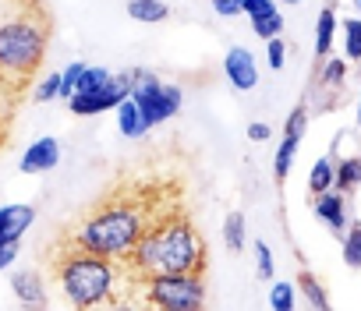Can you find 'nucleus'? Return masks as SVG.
Returning a JSON list of instances; mask_svg holds the SVG:
<instances>
[{
  "label": "nucleus",
  "instance_id": "obj_1",
  "mask_svg": "<svg viewBox=\"0 0 361 311\" xmlns=\"http://www.w3.org/2000/svg\"><path fill=\"white\" fill-rule=\"evenodd\" d=\"M166 202H159L156 188L145 184H117L110 188L61 241L110 255V258H128V251L138 244V237L145 234L149 220L163 209Z\"/></svg>",
  "mask_w": 361,
  "mask_h": 311
},
{
  "label": "nucleus",
  "instance_id": "obj_2",
  "mask_svg": "<svg viewBox=\"0 0 361 311\" xmlns=\"http://www.w3.org/2000/svg\"><path fill=\"white\" fill-rule=\"evenodd\" d=\"M206 241L188 220V212L177 202H166L138 237V244L128 251L124 269L128 279H145L159 272H206Z\"/></svg>",
  "mask_w": 361,
  "mask_h": 311
},
{
  "label": "nucleus",
  "instance_id": "obj_3",
  "mask_svg": "<svg viewBox=\"0 0 361 311\" xmlns=\"http://www.w3.org/2000/svg\"><path fill=\"white\" fill-rule=\"evenodd\" d=\"M50 265L57 272V283H61L68 304H75V307L110 304L114 293H117L121 276H128L121 258H110V255L68 244V241H61V248H54Z\"/></svg>",
  "mask_w": 361,
  "mask_h": 311
},
{
  "label": "nucleus",
  "instance_id": "obj_4",
  "mask_svg": "<svg viewBox=\"0 0 361 311\" xmlns=\"http://www.w3.org/2000/svg\"><path fill=\"white\" fill-rule=\"evenodd\" d=\"M43 53H47V29L39 22L15 18L0 25V78L11 89L29 85Z\"/></svg>",
  "mask_w": 361,
  "mask_h": 311
},
{
  "label": "nucleus",
  "instance_id": "obj_5",
  "mask_svg": "<svg viewBox=\"0 0 361 311\" xmlns=\"http://www.w3.org/2000/svg\"><path fill=\"white\" fill-rule=\"evenodd\" d=\"M145 304L163 311H195L206 304V279L202 272H159L138 279Z\"/></svg>",
  "mask_w": 361,
  "mask_h": 311
},
{
  "label": "nucleus",
  "instance_id": "obj_6",
  "mask_svg": "<svg viewBox=\"0 0 361 311\" xmlns=\"http://www.w3.org/2000/svg\"><path fill=\"white\" fill-rule=\"evenodd\" d=\"M131 99H135L145 127H156V124L170 120L180 110V89L177 85H163L149 71H131Z\"/></svg>",
  "mask_w": 361,
  "mask_h": 311
},
{
  "label": "nucleus",
  "instance_id": "obj_7",
  "mask_svg": "<svg viewBox=\"0 0 361 311\" xmlns=\"http://www.w3.org/2000/svg\"><path fill=\"white\" fill-rule=\"evenodd\" d=\"M124 96H131V75L114 78V82H110L106 89H99V92H75V96L68 99V106H71V113H78V117H96V113H103V110H117V103H121Z\"/></svg>",
  "mask_w": 361,
  "mask_h": 311
},
{
  "label": "nucleus",
  "instance_id": "obj_8",
  "mask_svg": "<svg viewBox=\"0 0 361 311\" xmlns=\"http://www.w3.org/2000/svg\"><path fill=\"white\" fill-rule=\"evenodd\" d=\"M224 71H227V82H231L238 92H248V89H255V85H259L255 57H252V50H245V46H231V50H227Z\"/></svg>",
  "mask_w": 361,
  "mask_h": 311
},
{
  "label": "nucleus",
  "instance_id": "obj_9",
  "mask_svg": "<svg viewBox=\"0 0 361 311\" xmlns=\"http://www.w3.org/2000/svg\"><path fill=\"white\" fill-rule=\"evenodd\" d=\"M32 220H36V205H29V202L4 205L0 209V244H22Z\"/></svg>",
  "mask_w": 361,
  "mask_h": 311
},
{
  "label": "nucleus",
  "instance_id": "obj_10",
  "mask_svg": "<svg viewBox=\"0 0 361 311\" xmlns=\"http://www.w3.org/2000/svg\"><path fill=\"white\" fill-rule=\"evenodd\" d=\"M61 163V141L57 138H36L29 148H25V156H22V174H47V170H54Z\"/></svg>",
  "mask_w": 361,
  "mask_h": 311
},
{
  "label": "nucleus",
  "instance_id": "obj_11",
  "mask_svg": "<svg viewBox=\"0 0 361 311\" xmlns=\"http://www.w3.org/2000/svg\"><path fill=\"white\" fill-rule=\"evenodd\" d=\"M315 216L329 227V230H343L347 227V216H343V191H322L315 195Z\"/></svg>",
  "mask_w": 361,
  "mask_h": 311
},
{
  "label": "nucleus",
  "instance_id": "obj_12",
  "mask_svg": "<svg viewBox=\"0 0 361 311\" xmlns=\"http://www.w3.org/2000/svg\"><path fill=\"white\" fill-rule=\"evenodd\" d=\"M117 127H121V134H124V138H138V134H145V131H149L131 96H124V99L117 103Z\"/></svg>",
  "mask_w": 361,
  "mask_h": 311
},
{
  "label": "nucleus",
  "instance_id": "obj_13",
  "mask_svg": "<svg viewBox=\"0 0 361 311\" xmlns=\"http://www.w3.org/2000/svg\"><path fill=\"white\" fill-rule=\"evenodd\" d=\"M128 18L142 22V25H159L170 18V8L163 4V0H131L128 4Z\"/></svg>",
  "mask_w": 361,
  "mask_h": 311
},
{
  "label": "nucleus",
  "instance_id": "obj_14",
  "mask_svg": "<svg viewBox=\"0 0 361 311\" xmlns=\"http://www.w3.org/2000/svg\"><path fill=\"white\" fill-rule=\"evenodd\" d=\"M252 32H255L259 39H276V36L283 32V15H280V8L273 4V8L252 15Z\"/></svg>",
  "mask_w": 361,
  "mask_h": 311
},
{
  "label": "nucleus",
  "instance_id": "obj_15",
  "mask_svg": "<svg viewBox=\"0 0 361 311\" xmlns=\"http://www.w3.org/2000/svg\"><path fill=\"white\" fill-rule=\"evenodd\" d=\"M333 32H336V15H333V8H326V11L319 15V22H315V57H319V61L329 57V50H333Z\"/></svg>",
  "mask_w": 361,
  "mask_h": 311
},
{
  "label": "nucleus",
  "instance_id": "obj_16",
  "mask_svg": "<svg viewBox=\"0 0 361 311\" xmlns=\"http://www.w3.org/2000/svg\"><path fill=\"white\" fill-rule=\"evenodd\" d=\"M11 286H15L18 300H25V304H47V293H43V279H39L36 272H18V276L11 279Z\"/></svg>",
  "mask_w": 361,
  "mask_h": 311
},
{
  "label": "nucleus",
  "instance_id": "obj_17",
  "mask_svg": "<svg viewBox=\"0 0 361 311\" xmlns=\"http://www.w3.org/2000/svg\"><path fill=\"white\" fill-rule=\"evenodd\" d=\"M298 145H301V138L298 134H283V141H280V148H276V160H273V177L283 184L287 181V174H290V163H294V156H298Z\"/></svg>",
  "mask_w": 361,
  "mask_h": 311
},
{
  "label": "nucleus",
  "instance_id": "obj_18",
  "mask_svg": "<svg viewBox=\"0 0 361 311\" xmlns=\"http://www.w3.org/2000/svg\"><path fill=\"white\" fill-rule=\"evenodd\" d=\"M333 174H336V163L322 156V160L312 167V174H308V191H312V198L333 188Z\"/></svg>",
  "mask_w": 361,
  "mask_h": 311
},
{
  "label": "nucleus",
  "instance_id": "obj_19",
  "mask_svg": "<svg viewBox=\"0 0 361 311\" xmlns=\"http://www.w3.org/2000/svg\"><path fill=\"white\" fill-rule=\"evenodd\" d=\"M361 184V156L357 160H343V163H336V174H333V188L336 191H350V188H357Z\"/></svg>",
  "mask_w": 361,
  "mask_h": 311
},
{
  "label": "nucleus",
  "instance_id": "obj_20",
  "mask_svg": "<svg viewBox=\"0 0 361 311\" xmlns=\"http://www.w3.org/2000/svg\"><path fill=\"white\" fill-rule=\"evenodd\" d=\"M110 82H114V75H110L106 68H89V64H85L82 82H78V89H75V92H99V89H106Z\"/></svg>",
  "mask_w": 361,
  "mask_h": 311
},
{
  "label": "nucleus",
  "instance_id": "obj_21",
  "mask_svg": "<svg viewBox=\"0 0 361 311\" xmlns=\"http://www.w3.org/2000/svg\"><path fill=\"white\" fill-rule=\"evenodd\" d=\"M224 244L231 251H241V244H245V216L241 212H231L224 220Z\"/></svg>",
  "mask_w": 361,
  "mask_h": 311
},
{
  "label": "nucleus",
  "instance_id": "obj_22",
  "mask_svg": "<svg viewBox=\"0 0 361 311\" xmlns=\"http://www.w3.org/2000/svg\"><path fill=\"white\" fill-rule=\"evenodd\" d=\"M343 50H347V61H361V18L343 22Z\"/></svg>",
  "mask_w": 361,
  "mask_h": 311
},
{
  "label": "nucleus",
  "instance_id": "obj_23",
  "mask_svg": "<svg viewBox=\"0 0 361 311\" xmlns=\"http://www.w3.org/2000/svg\"><path fill=\"white\" fill-rule=\"evenodd\" d=\"M15 99H18V89H11L4 78H0V141H4L8 120H11V113H15Z\"/></svg>",
  "mask_w": 361,
  "mask_h": 311
},
{
  "label": "nucleus",
  "instance_id": "obj_24",
  "mask_svg": "<svg viewBox=\"0 0 361 311\" xmlns=\"http://www.w3.org/2000/svg\"><path fill=\"white\" fill-rule=\"evenodd\" d=\"M298 290H305V297H308L312 307H326V304H329V300H326V290L319 286V279H315L312 272H301V276H298Z\"/></svg>",
  "mask_w": 361,
  "mask_h": 311
},
{
  "label": "nucleus",
  "instance_id": "obj_25",
  "mask_svg": "<svg viewBox=\"0 0 361 311\" xmlns=\"http://www.w3.org/2000/svg\"><path fill=\"white\" fill-rule=\"evenodd\" d=\"M294 283H273L269 290V307L273 311H294Z\"/></svg>",
  "mask_w": 361,
  "mask_h": 311
},
{
  "label": "nucleus",
  "instance_id": "obj_26",
  "mask_svg": "<svg viewBox=\"0 0 361 311\" xmlns=\"http://www.w3.org/2000/svg\"><path fill=\"white\" fill-rule=\"evenodd\" d=\"M343 262L350 269H361V223H354L350 234L343 237Z\"/></svg>",
  "mask_w": 361,
  "mask_h": 311
},
{
  "label": "nucleus",
  "instance_id": "obj_27",
  "mask_svg": "<svg viewBox=\"0 0 361 311\" xmlns=\"http://www.w3.org/2000/svg\"><path fill=\"white\" fill-rule=\"evenodd\" d=\"M266 61H269L273 71H283V64H287V43L280 36L276 39H266Z\"/></svg>",
  "mask_w": 361,
  "mask_h": 311
},
{
  "label": "nucleus",
  "instance_id": "obj_28",
  "mask_svg": "<svg viewBox=\"0 0 361 311\" xmlns=\"http://www.w3.org/2000/svg\"><path fill=\"white\" fill-rule=\"evenodd\" d=\"M82 71H85V64H82V61H75V64L61 75V96H64V99H71V96H75V89H78V82H82Z\"/></svg>",
  "mask_w": 361,
  "mask_h": 311
},
{
  "label": "nucleus",
  "instance_id": "obj_29",
  "mask_svg": "<svg viewBox=\"0 0 361 311\" xmlns=\"http://www.w3.org/2000/svg\"><path fill=\"white\" fill-rule=\"evenodd\" d=\"M57 96H61V75H47L39 82V89H36V99L39 103H54Z\"/></svg>",
  "mask_w": 361,
  "mask_h": 311
},
{
  "label": "nucleus",
  "instance_id": "obj_30",
  "mask_svg": "<svg viewBox=\"0 0 361 311\" xmlns=\"http://www.w3.org/2000/svg\"><path fill=\"white\" fill-rule=\"evenodd\" d=\"M255 258H259V276L273 279V251L266 248V241H255Z\"/></svg>",
  "mask_w": 361,
  "mask_h": 311
},
{
  "label": "nucleus",
  "instance_id": "obj_31",
  "mask_svg": "<svg viewBox=\"0 0 361 311\" xmlns=\"http://www.w3.org/2000/svg\"><path fill=\"white\" fill-rule=\"evenodd\" d=\"M343 71H347V64H343V61H329V57H326L322 85H340V82H343Z\"/></svg>",
  "mask_w": 361,
  "mask_h": 311
},
{
  "label": "nucleus",
  "instance_id": "obj_32",
  "mask_svg": "<svg viewBox=\"0 0 361 311\" xmlns=\"http://www.w3.org/2000/svg\"><path fill=\"white\" fill-rule=\"evenodd\" d=\"M213 11L220 18H238L245 11V0H213Z\"/></svg>",
  "mask_w": 361,
  "mask_h": 311
},
{
  "label": "nucleus",
  "instance_id": "obj_33",
  "mask_svg": "<svg viewBox=\"0 0 361 311\" xmlns=\"http://www.w3.org/2000/svg\"><path fill=\"white\" fill-rule=\"evenodd\" d=\"M305 106H294V113L287 117V124H283V134H298L301 138V131H305Z\"/></svg>",
  "mask_w": 361,
  "mask_h": 311
},
{
  "label": "nucleus",
  "instance_id": "obj_34",
  "mask_svg": "<svg viewBox=\"0 0 361 311\" xmlns=\"http://www.w3.org/2000/svg\"><path fill=\"white\" fill-rule=\"evenodd\" d=\"M266 138H269V124H262V120L248 124V141H266Z\"/></svg>",
  "mask_w": 361,
  "mask_h": 311
},
{
  "label": "nucleus",
  "instance_id": "obj_35",
  "mask_svg": "<svg viewBox=\"0 0 361 311\" xmlns=\"http://www.w3.org/2000/svg\"><path fill=\"white\" fill-rule=\"evenodd\" d=\"M273 4H276V0H245V11H241V15H248V18H252V15H259V11L273 8Z\"/></svg>",
  "mask_w": 361,
  "mask_h": 311
},
{
  "label": "nucleus",
  "instance_id": "obj_36",
  "mask_svg": "<svg viewBox=\"0 0 361 311\" xmlns=\"http://www.w3.org/2000/svg\"><path fill=\"white\" fill-rule=\"evenodd\" d=\"M18 258V244H0V269H8Z\"/></svg>",
  "mask_w": 361,
  "mask_h": 311
},
{
  "label": "nucleus",
  "instance_id": "obj_37",
  "mask_svg": "<svg viewBox=\"0 0 361 311\" xmlns=\"http://www.w3.org/2000/svg\"><path fill=\"white\" fill-rule=\"evenodd\" d=\"M276 4H301V0H276Z\"/></svg>",
  "mask_w": 361,
  "mask_h": 311
},
{
  "label": "nucleus",
  "instance_id": "obj_38",
  "mask_svg": "<svg viewBox=\"0 0 361 311\" xmlns=\"http://www.w3.org/2000/svg\"><path fill=\"white\" fill-rule=\"evenodd\" d=\"M357 120H361V106H357Z\"/></svg>",
  "mask_w": 361,
  "mask_h": 311
},
{
  "label": "nucleus",
  "instance_id": "obj_39",
  "mask_svg": "<svg viewBox=\"0 0 361 311\" xmlns=\"http://www.w3.org/2000/svg\"><path fill=\"white\" fill-rule=\"evenodd\" d=\"M357 8H361V0H357Z\"/></svg>",
  "mask_w": 361,
  "mask_h": 311
}]
</instances>
